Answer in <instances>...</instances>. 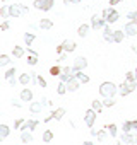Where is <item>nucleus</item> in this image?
Segmentation results:
<instances>
[{
    "label": "nucleus",
    "mask_w": 137,
    "mask_h": 145,
    "mask_svg": "<svg viewBox=\"0 0 137 145\" xmlns=\"http://www.w3.org/2000/svg\"><path fill=\"white\" fill-rule=\"evenodd\" d=\"M65 113H67V111H65V108H57V109H53V111H51V116H53V120H55V121H60V120L65 116Z\"/></svg>",
    "instance_id": "2eb2a0df"
},
{
    "label": "nucleus",
    "mask_w": 137,
    "mask_h": 145,
    "mask_svg": "<svg viewBox=\"0 0 137 145\" xmlns=\"http://www.w3.org/2000/svg\"><path fill=\"white\" fill-rule=\"evenodd\" d=\"M62 46H63L65 53H72V51L76 50V43H74V41H68V39H63V41H62Z\"/></svg>",
    "instance_id": "dca6fc26"
},
{
    "label": "nucleus",
    "mask_w": 137,
    "mask_h": 145,
    "mask_svg": "<svg viewBox=\"0 0 137 145\" xmlns=\"http://www.w3.org/2000/svg\"><path fill=\"white\" fill-rule=\"evenodd\" d=\"M108 10H110V12H108V17H106V22H108V24H115V22H117V21L120 19V12H117V10H115L113 7H110Z\"/></svg>",
    "instance_id": "ddd939ff"
},
{
    "label": "nucleus",
    "mask_w": 137,
    "mask_h": 145,
    "mask_svg": "<svg viewBox=\"0 0 137 145\" xmlns=\"http://www.w3.org/2000/svg\"><path fill=\"white\" fill-rule=\"evenodd\" d=\"M135 87H137V80H135V82H127V80H123V82L120 84V87H118V94H120L122 97H125V96H128L130 92H134Z\"/></svg>",
    "instance_id": "7ed1b4c3"
},
{
    "label": "nucleus",
    "mask_w": 137,
    "mask_h": 145,
    "mask_svg": "<svg viewBox=\"0 0 137 145\" xmlns=\"http://www.w3.org/2000/svg\"><path fill=\"white\" fill-rule=\"evenodd\" d=\"M106 138H108V133H106V130H99V131L96 133V140H98V142H101V143H103Z\"/></svg>",
    "instance_id": "c756f323"
},
{
    "label": "nucleus",
    "mask_w": 137,
    "mask_h": 145,
    "mask_svg": "<svg viewBox=\"0 0 137 145\" xmlns=\"http://www.w3.org/2000/svg\"><path fill=\"white\" fill-rule=\"evenodd\" d=\"M14 75H16V67H11V68H7V72L4 74V79L5 80H12Z\"/></svg>",
    "instance_id": "b1692460"
},
{
    "label": "nucleus",
    "mask_w": 137,
    "mask_h": 145,
    "mask_svg": "<svg viewBox=\"0 0 137 145\" xmlns=\"http://www.w3.org/2000/svg\"><path fill=\"white\" fill-rule=\"evenodd\" d=\"M24 53H26V51H24V48H22V46H14V50H12V55H14L16 58H22V56H24Z\"/></svg>",
    "instance_id": "393cba45"
},
{
    "label": "nucleus",
    "mask_w": 137,
    "mask_h": 145,
    "mask_svg": "<svg viewBox=\"0 0 137 145\" xmlns=\"http://www.w3.org/2000/svg\"><path fill=\"white\" fill-rule=\"evenodd\" d=\"M82 145H94V143H93V142H89V140H88V142H84V143H82Z\"/></svg>",
    "instance_id": "8fccbe9b"
},
{
    "label": "nucleus",
    "mask_w": 137,
    "mask_h": 145,
    "mask_svg": "<svg viewBox=\"0 0 137 145\" xmlns=\"http://www.w3.org/2000/svg\"><path fill=\"white\" fill-rule=\"evenodd\" d=\"M31 79H34V77H33V74H22V75L19 77V84L28 86V84L31 82Z\"/></svg>",
    "instance_id": "4be33fe9"
},
{
    "label": "nucleus",
    "mask_w": 137,
    "mask_h": 145,
    "mask_svg": "<svg viewBox=\"0 0 137 145\" xmlns=\"http://www.w3.org/2000/svg\"><path fill=\"white\" fill-rule=\"evenodd\" d=\"M65 84H67V89H68V92H76V91L79 89V84H81V80H79L76 75H72L70 79H68V80L65 82Z\"/></svg>",
    "instance_id": "6e6552de"
},
{
    "label": "nucleus",
    "mask_w": 137,
    "mask_h": 145,
    "mask_svg": "<svg viewBox=\"0 0 137 145\" xmlns=\"http://www.w3.org/2000/svg\"><path fill=\"white\" fill-rule=\"evenodd\" d=\"M22 39H24V43H26V44H28V46H31V44H33V41H34V39H36V36H34V34H33V33H26V34H24V38H22Z\"/></svg>",
    "instance_id": "cd10ccee"
},
{
    "label": "nucleus",
    "mask_w": 137,
    "mask_h": 145,
    "mask_svg": "<svg viewBox=\"0 0 137 145\" xmlns=\"http://www.w3.org/2000/svg\"><path fill=\"white\" fill-rule=\"evenodd\" d=\"M134 72H135V80H137V68H135V70H134Z\"/></svg>",
    "instance_id": "603ef678"
},
{
    "label": "nucleus",
    "mask_w": 137,
    "mask_h": 145,
    "mask_svg": "<svg viewBox=\"0 0 137 145\" xmlns=\"http://www.w3.org/2000/svg\"><path fill=\"white\" fill-rule=\"evenodd\" d=\"M113 33H115V31H111L110 24H106V26L103 27V39H105L106 43H115V39H113Z\"/></svg>",
    "instance_id": "f8f14e48"
},
{
    "label": "nucleus",
    "mask_w": 137,
    "mask_h": 145,
    "mask_svg": "<svg viewBox=\"0 0 137 145\" xmlns=\"http://www.w3.org/2000/svg\"><path fill=\"white\" fill-rule=\"evenodd\" d=\"M0 17L2 19H9L11 17V10H9V7H0Z\"/></svg>",
    "instance_id": "7c9ffc66"
},
{
    "label": "nucleus",
    "mask_w": 137,
    "mask_h": 145,
    "mask_svg": "<svg viewBox=\"0 0 137 145\" xmlns=\"http://www.w3.org/2000/svg\"><path fill=\"white\" fill-rule=\"evenodd\" d=\"M101 145H103V143H101Z\"/></svg>",
    "instance_id": "5fc2aeb1"
},
{
    "label": "nucleus",
    "mask_w": 137,
    "mask_h": 145,
    "mask_svg": "<svg viewBox=\"0 0 137 145\" xmlns=\"http://www.w3.org/2000/svg\"><path fill=\"white\" fill-rule=\"evenodd\" d=\"M19 97H21V101H24V103H31V101H33V92L26 87V89L21 91V96H19Z\"/></svg>",
    "instance_id": "4468645a"
},
{
    "label": "nucleus",
    "mask_w": 137,
    "mask_h": 145,
    "mask_svg": "<svg viewBox=\"0 0 137 145\" xmlns=\"http://www.w3.org/2000/svg\"><path fill=\"white\" fill-rule=\"evenodd\" d=\"M82 0H63V4L65 5H68V4H81Z\"/></svg>",
    "instance_id": "c03bdc74"
},
{
    "label": "nucleus",
    "mask_w": 137,
    "mask_h": 145,
    "mask_svg": "<svg viewBox=\"0 0 137 145\" xmlns=\"http://www.w3.org/2000/svg\"><path fill=\"white\" fill-rule=\"evenodd\" d=\"M9 27H11V24H9L7 21H4L2 26H0V29H2V31H9Z\"/></svg>",
    "instance_id": "37998d69"
},
{
    "label": "nucleus",
    "mask_w": 137,
    "mask_h": 145,
    "mask_svg": "<svg viewBox=\"0 0 137 145\" xmlns=\"http://www.w3.org/2000/svg\"><path fill=\"white\" fill-rule=\"evenodd\" d=\"M96 114H98V113H96L93 108L86 109V113H84V121H86L88 128H93V126H94V123H96Z\"/></svg>",
    "instance_id": "423d86ee"
},
{
    "label": "nucleus",
    "mask_w": 137,
    "mask_h": 145,
    "mask_svg": "<svg viewBox=\"0 0 137 145\" xmlns=\"http://www.w3.org/2000/svg\"><path fill=\"white\" fill-rule=\"evenodd\" d=\"M38 125H40L38 120H28V121H24V125L21 126V131H34V130L38 128Z\"/></svg>",
    "instance_id": "9d476101"
},
{
    "label": "nucleus",
    "mask_w": 137,
    "mask_h": 145,
    "mask_svg": "<svg viewBox=\"0 0 137 145\" xmlns=\"http://www.w3.org/2000/svg\"><path fill=\"white\" fill-rule=\"evenodd\" d=\"M41 103H43V106H51V103H50L46 97H43V99H41Z\"/></svg>",
    "instance_id": "49530a36"
},
{
    "label": "nucleus",
    "mask_w": 137,
    "mask_h": 145,
    "mask_svg": "<svg viewBox=\"0 0 137 145\" xmlns=\"http://www.w3.org/2000/svg\"><path fill=\"white\" fill-rule=\"evenodd\" d=\"M125 80L127 82H135V72H127V74H125Z\"/></svg>",
    "instance_id": "ea45409f"
},
{
    "label": "nucleus",
    "mask_w": 137,
    "mask_h": 145,
    "mask_svg": "<svg viewBox=\"0 0 137 145\" xmlns=\"http://www.w3.org/2000/svg\"><path fill=\"white\" fill-rule=\"evenodd\" d=\"M50 74H51V75H55V77H57V75H60V74H62V67H58V65L51 67V68H50Z\"/></svg>",
    "instance_id": "c9c22d12"
},
{
    "label": "nucleus",
    "mask_w": 137,
    "mask_h": 145,
    "mask_svg": "<svg viewBox=\"0 0 137 145\" xmlns=\"http://www.w3.org/2000/svg\"><path fill=\"white\" fill-rule=\"evenodd\" d=\"M127 19H128V21H137V12H135V10L127 12Z\"/></svg>",
    "instance_id": "79ce46f5"
},
{
    "label": "nucleus",
    "mask_w": 137,
    "mask_h": 145,
    "mask_svg": "<svg viewBox=\"0 0 137 145\" xmlns=\"http://www.w3.org/2000/svg\"><path fill=\"white\" fill-rule=\"evenodd\" d=\"M24 145H28V143H24Z\"/></svg>",
    "instance_id": "864d4df0"
},
{
    "label": "nucleus",
    "mask_w": 137,
    "mask_h": 145,
    "mask_svg": "<svg viewBox=\"0 0 137 145\" xmlns=\"http://www.w3.org/2000/svg\"><path fill=\"white\" fill-rule=\"evenodd\" d=\"M120 140H122L123 143L135 145V143H137V135H134V133H130V131H128V133H125V131H123V133L120 135Z\"/></svg>",
    "instance_id": "9b49d317"
},
{
    "label": "nucleus",
    "mask_w": 137,
    "mask_h": 145,
    "mask_svg": "<svg viewBox=\"0 0 137 145\" xmlns=\"http://www.w3.org/2000/svg\"><path fill=\"white\" fill-rule=\"evenodd\" d=\"M34 9L41 10V12H50L55 5V0H34Z\"/></svg>",
    "instance_id": "20e7f679"
},
{
    "label": "nucleus",
    "mask_w": 137,
    "mask_h": 145,
    "mask_svg": "<svg viewBox=\"0 0 137 145\" xmlns=\"http://www.w3.org/2000/svg\"><path fill=\"white\" fill-rule=\"evenodd\" d=\"M57 92H58L60 96L67 94V92H68V89H67V84H65V82H60V84H58V87H57Z\"/></svg>",
    "instance_id": "2f4dec72"
},
{
    "label": "nucleus",
    "mask_w": 137,
    "mask_h": 145,
    "mask_svg": "<svg viewBox=\"0 0 137 145\" xmlns=\"http://www.w3.org/2000/svg\"><path fill=\"white\" fill-rule=\"evenodd\" d=\"M120 2H123V0H110V7H115V5H118Z\"/></svg>",
    "instance_id": "a18cd8bd"
},
{
    "label": "nucleus",
    "mask_w": 137,
    "mask_h": 145,
    "mask_svg": "<svg viewBox=\"0 0 137 145\" xmlns=\"http://www.w3.org/2000/svg\"><path fill=\"white\" fill-rule=\"evenodd\" d=\"M9 135H11V128L5 123H2V125H0V140H5Z\"/></svg>",
    "instance_id": "a211bd4d"
},
{
    "label": "nucleus",
    "mask_w": 137,
    "mask_h": 145,
    "mask_svg": "<svg viewBox=\"0 0 137 145\" xmlns=\"http://www.w3.org/2000/svg\"><path fill=\"white\" fill-rule=\"evenodd\" d=\"M34 79H36V84H38V86H40L41 89H45V87H46V80H45V79H43L41 75H36Z\"/></svg>",
    "instance_id": "e433bc0d"
},
{
    "label": "nucleus",
    "mask_w": 137,
    "mask_h": 145,
    "mask_svg": "<svg viewBox=\"0 0 137 145\" xmlns=\"http://www.w3.org/2000/svg\"><path fill=\"white\" fill-rule=\"evenodd\" d=\"M53 137H55V135H53V131H51V130H46V131L43 133V137H41V140H43L45 143H50V142L53 140Z\"/></svg>",
    "instance_id": "a878e982"
},
{
    "label": "nucleus",
    "mask_w": 137,
    "mask_h": 145,
    "mask_svg": "<svg viewBox=\"0 0 137 145\" xmlns=\"http://www.w3.org/2000/svg\"><path fill=\"white\" fill-rule=\"evenodd\" d=\"M106 128H108V133H110V137H117V131H118L117 125H108Z\"/></svg>",
    "instance_id": "58836bf2"
},
{
    "label": "nucleus",
    "mask_w": 137,
    "mask_h": 145,
    "mask_svg": "<svg viewBox=\"0 0 137 145\" xmlns=\"http://www.w3.org/2000/svg\"><path fill=\"white\" fill-rule=\"evenodd\" d=\"M86 67H88V60H86L84 56H77V58L74 60L72 70H74V72H77V70H84Z\"/></svg>",
    "instance_id": "1a4fd4ad"
},
{
    "label": "nucleus",
    "mask_w": 137,
    "mask_h": 145,
    "mask_svg": "<svg viewBox=\"0 0 137 145\" xmlns=\"http://www.w3.org/2000/svg\"><path fill=\"white\" fill-rule=\"evenodd\" d=\"M117 91H118V87H117L113 82H110V80H105V82H101V86H99V94H101L103 97H113V96L117 94Z\"/></svg>",
    "instance_id": "f257e3e1"
},
{
    "label": "nucleus",
    "mask_w": 137,
    "mask_h": 145,
    "mask_svg": "<svg viewBox=\"0 0 137 145\" xmlns=\"http://www.w3.org/2000/svg\"><path fill=\"white\" fill-rule=\"evenodd\" d=\"M74 75H76V77H77V79H79L82 84H88V82H89V77H88L86 74H82V70H77V72H74Z\"/></svg>",
    "instance_id": "5701e85b"
},
{
    "label": "nucleus",
    "mask_w": 137,
    "mask_h": 145,
    "mask_svg": "<svg viewBox=\"0 0 137 145\" xmlns=\"http://www.w3.org/2000/svg\"><path fill=\"white\" fill-rule=\"evenodd\" d=\"M103 106H105V108H111V106H115V99H113V97H105Z\"/></svg>",
    "instance_id": "4c0bfd02"
},
{
    "label": "nucleus",
    "mask_w": 137,
    "mask_h": 145,
    "mask_svg": "<svg viewBox=\"0 0 137 145\" xmlns=\"http://www.w3.org/2000/svg\"><path fill=\"white\" fill-rule=\"evenodd\" d=\"M89 27H91V26H88V24H81V26L77 27V34H79L81 38H86L88 33H89Z\"/></svg>",
    "instance_id": "aec40b11"
},
{
    "label": "nucleus",
    "mask_w": 137,
    "mask_h": 145,
    "mask_svg": "<svg viewBox=\"0 0 137 145\" xmlns=\"http://www.w3.org/2000/svg\"><path fill=\"white\" fill-rule=\"evenodd\" d=\"M132 130H134V126H132V120H130V121H123V125H122V131L128 133V131H132Z\"/></svg>",
    "instance_id": "72a5a7b5"
},
{
    "label": "nucleus",
    "mask_w": 137,
    "mask_h": 145,
    "mask_svg": "<svg viewBox=\"0 0 137 145\" xmlns=\"http://www.w3.org/2000/svg\"><path fill=\"white\" fill-rule=\"evenodd\" d=\"M41 109H43V103H31V106H29V111H31L33 114L41 113Z\"/></svg>",
    "instance_id": "412c9836"
},
{
    "label": "nucleus",
    "mask_w": 137,
    "mask_h": 145,
    "mask_svg": "<svg viewBox=\"0 0 137 145\" xmlns=\"http://www.w3.org/2000/svg\"><path fill=\"white\" fill-rule=\"evenodd\" d=\"M106 24H108V22H106V19H105L103 16H93V17H91V27H93L94 31L103 29Z\"/></svg>",
    "instance_id": "39448f33"
},
{
    "label": "nucleus",
    "mask_w": 137,
    "mask_h": 145,
    "mask_svg": "<svg viewBox=\"0 0 137 145\" xmlns=\"http://www.w3.org/2000/svg\"><path fill=\"white\" fill-rule=\"evenodd\" d=\"M11 63V56L9 55H0V67H7Z\"/></svg>",
    "instance_id": "473e14b6"
},
{
    "label": "nucleus",
    "mask_w": 137,
    "mask_h": 145,
    "mask_svg": "<svg viewBox=\"0 0 137 145\" xmlns=\"http://www.w3.org/2000/svg\"><path fill=\"white\" fill-rule=\"evenodd\" d=\"M123 31H125L127 36L134 38V36L137 34V21H128V22L123 26Z\"/></svg>",
    "instance_id": "0eeeda50"
},
{
    "label": "nucleus",
    "mask_w": 137,
    "mask_h": 145,
    "mask_svg": "<svg viewBox=\"0 0 137 145\" xmlns=\"http://www.w3.org/2000/svg\"><path fill=\"white\" fill-rule=\"evenodd\" d=\"M38 27L43 29V31H48V29L53 27V21H50V19H41L40 24H38Z\"/></svg>",
    "instance_id": "f3484780"
},
{
    "label": "nucleus",
    "mask_w": 137,
    "mask_h": 145,
    "mask_svg": "<svg viewBox=\"0 0 137 145\" xmlns=\"http://www.w3.org/2000/svg\"><path fill=\"white\" fill-rule=\"evenodd\" d=\"M28 65H29V67L38 65V55H29V56H28Z\"/></svg>",
    "instance_id": "f704fd0d"
},
{
    "label": "nucleus",
    "mask_w": 137,
    "mask_h": 145,
    "mask_svg": "<svg viewBox=\"0 0 137 145\" xmlns=\"http://www.w3.org/2000/svg\"><path fill=\"white\" fill-rule=\"evenodd\" d=\"M9 10H11V17H21L29 12V7H26L22 4H12V5H9Z\"/></svg>",
    "instance_id": "f03ea898"
},
{
    "label": "nucleus",
    "mask_w": 137,
    "mask_h": 145,
    "mask_svg": "<svg viewBox=\"0 0 137 145\" xmlns=\"http://www.w3.org/2000/svg\"><path fill=\"white\" fill-rule=\"evenodd\" d=\"M91 108H93V109H94L96 113H101L105 106H103V103H99V101H96V99H94V101L91 103Z\"/></svg>",
    "instance_id": "c85d7f7f"
},
{
    "label": "nucleus",
    "mask_w": 137,
    "mask_h": 145,
    "mask_svg": "<svg viewBox=\"0 0 137 145\" xmlns=\"http://www.w3.org/2000/svg\"><path fill=\"white\" fill-rule=\"evenodd\" d=\"M132 126H134V130L137 131V120H132Z\"/></svg>",
    "instance_id": "09e8293b"
},
{
    "label": "nucleus",
    "mask_w": 137,
    "mask_h": 145,
    "mask_svg": "<svg viewBox=\"0 0 137 145\" xmlns=\"http://www.w3.org/2000/svg\"><path fill=\"white\" fill-rule=\"evenodd\" d=\"M108 12H110V10H108V9H105V10H103V12H101V16H103V17H105V19H106V17H108Z\"/></svg>",
    "instance_id": "de8ad7c7"
},
{
    "label": "nucleus",
    "mask_w": 137,
    "mask_h": 145,
    "mask_svg": "<svg viewBox=\"0 0 137 145\" xmlns=\"http://www.w3.org/2000/svg\"><path fill=\"white\" fill-rule=\"evenodd\" d=\"M125 31L123 29H120V31H115L113 33V39H115V43H123V39H125Z\"/></svg>",
    "instance_id": "6ab92c4d"
},
{
    "label": "nucleus",
    "mask_w": 137,
    "mask_h": 145,
    "mask_svg": "<svg viewBox=\"0 0 137 145\" xmlns=\"http://www.w3.org/2000/svg\"><path fill=\"white\" fill-rule=\"evenodd\" d=\"M117 145H123V142H122V140H118V142H117Z\"/></svg>",
    "instance_id": "3c124183"
},
{
    "label": "nucleus",
    "mask_w": 137,
    "mask_h": 145,
    "mask_svg": "<svg viewBox=\"0 0 137 145\" xmlns=\"http://www.w3.org/2000/svg\"><path fill=\"white\" fill-rule=\"evenodd\" d=\"M24 121H26V120H22V118L16 120V121H14V130H21V126L24 125Z\"/></svg>",
    "instance_id": "a19ab883"
},
{
    "label": "nucleus",
    "mask_w": 137,
    "mask_h": 145,
    "mask_svg": "<svg viewBox=\"0 0 137 145\" xmlns=\"http://www.w3.org/2000/svg\"><path fill=\"white\" fill-rule=\"evenodd\" d=\"M33 131H22V135H21V140H22V143H31L33 142V135H31Z\"/></svg>",
    "instance_id": "bb28decb"
}]
</instances>
